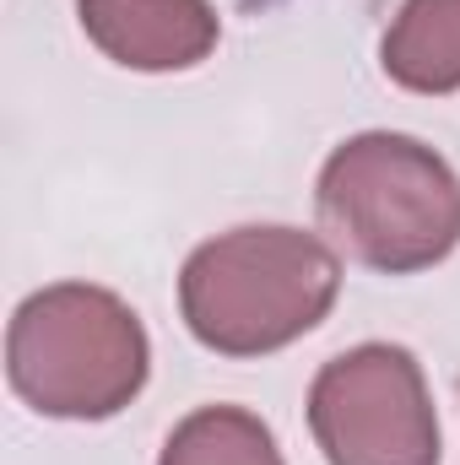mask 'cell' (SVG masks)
<instances>
[{
	"mask_svg": "<svg viewBox=\"0 0 460 465\" xmlns=\"http://www.w3.org/2000/svg\"><path fill=\"white\" fill-rule=\"evenodd\" d=\"M157 465H282V450H276V433L255 411L201 406L168 433Z\"/></svg>",
	"mask_w": 460,
	"mask_h": 465,
	"instance_id": "52a82bcc",
	"label": "cell"
},
{
	"mask_svg": "<svg viewBox=\"0 0 460 465\" xmlns=\"http://www.w3.org/2000/svg\"><path fill=\"white\" fill-rule=\"evenodd\" d=\"M342 292V260L320 232L255 223L206 238L179 271L190 336L223 357H265L309 336Z\"/></svg>",
	"mask_w": 460,
	"mask_h": 465,
	"instance_id": "6da1fadb",
	"label": "cell"
},
{
	"mask_svg": "<svg viewBox=\"0 0 460 465\" xmlns=\"http://www.w3.org/2000/svg\"><path fill=\"white\" fill-rule=\"evenodd\" d=\"M152 368L135 309L93 282H55L16 303L5 331L11 390L38 417L104 422L119 417Z\"/></svg>",
	"mask_w": 460,
	"mask_h": 465,
	"instance_id": "3957f363",
	"label": "cell"
},
{
	"mask_svg": "<svg viewBox=\"0 0 460 465\" xmlns=\"http://www.w3.org/2000/svg\"><path fill=\"white\" fill-rule=\"evenodd\" d=\"M82 33L125 71H190L201 65L223 22L212 0H76Z\"/></svg>",
	"mask_w": 460,
	"mask_h": 465,
	"instance_id": "5b68a950",
	"label": "cell"
},
{
	"mask_svg": "<svg viewBox=\"0 0 460 465\" xmlns=\"http://www.w3.org/2000/svg\"><path fill=\"white\" fill-rule=\"evenodd\" d=\"M325 232L368 271L412 276L460 249V173L417 135L363 130L315 184Z\"/></svg>",
	"mask_w": 460,
	"mask_h": 465,
	"instance_id": "7a4b0ae2",
	"label": "cell"
},
{
	"mask_svg": "<svg viewBox=\"0 0 460 465\" xmlns=\"http://www.w3.org/2000/svg\"><path fill=\"white\" fill-rule=\"evenodd\" d=\"M379 65L406 93H460V0H401L379 38Z\"/></svg>",
	"mask_w": 460,
	"mask_h": 465,
	"instance_id": "8992f818",
	"label": "cell"
},
{
	"mask_svg": "<svg viewBox=\"0 0 460 465\" xmlns=\"http://www.w3.org/2000/svg\"><path fill=\"white\" fill-rule=\"evenodd\" d=\"M309 433L325 465H439V417L423 362L395 341L331 357L309 384Z\"/></svg>",
	"mask_w": 460,
	"mask_h": 465,
	"instance_id": "277c9868",
	"label": "cell"
}]
</instances>
